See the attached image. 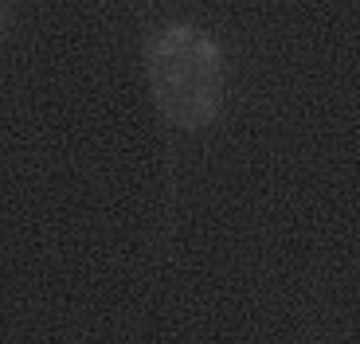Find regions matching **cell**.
Listing matches in <instances>:
<instances>
[{
	"instance_id": "obj_1",
	"label": "cell",
	"mask_w": 360,
	"mask_h": 344,
	"mask_svg": "<svg viewBox=\"0 0 360 344\" xmlns=\"http://www.w3.org/2000/svg\"><path fill=\"white\" fill-rule=\"evenodd\" d=\"M149 86H153L157 110L176 129L212 126L224 110V55L216 39L188 24L161 27L145 47Z\"/></svg>"
},
{
	"instance_id": "obj_2",
	"label": "cell",
	"mask_w": 360,
	"mask_h": 344,
	"mask_svg": "<svg viewBox=\"0 0 360 344\" xmlns=\"http://www.w3.org/2000/svg\"><path fill=\"white\" fill-rule=\"evenodd\" d=\"M8 32V0H0V36Z\"/></svg>"
}]
</instances>
